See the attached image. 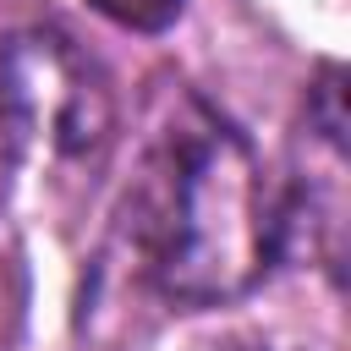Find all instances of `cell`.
Returning a JSON list of instances; mask_svg holds the SVG:
<instances>
[{
  "label": "cell",
  "instance_id": "3",
  "mask_svg": "<svg viewBox=\"0 0 351 351\" xmlns=\"http://www.w3.org/2000/svg\"><path fill=\"white\" fill-rule=\"evenodd\" d=\"M274 214H280V247L307 241V252L340 280V258H346V77L340 66H324L307 93L296 176L285 197H274Z\"/></svg>",
  "mask_w": 351,
  "mask_h": 351
},
{
  "label": "cell",
  "instance_id": "4",
  "mask_svg": "<svg viewBox=\"0 0 351 351\" xmlns=\"http://www.w3.org/2000/svg\"><path fill=\"white\" fill-rule=\"evenodd\" d=\"M93 11H104L110 22H121V27H137V33H159V27H170L176 16H181V5L186 0H88Z\"/></svg>",
  "mask_w": 351,
  "mask_h": 351
},
{
  "label": "cell",
  "instance_id": "1",
  "mask_svg": "<svg viewBox=\"0 0 351 351\" xmlns=\"http://www.w3.org/2000/svg\"><path fill=\"white\" fill-rule=\"evenodd\" d=\"M121 247L132 280L176 307L236 302L280 258L274 186L252 143L192 88H170L148 110Z\"/></svg>",
  "mask_w": 351,
  "mask_h": 351
},
{
  "label": "cell",
  "instance_id": "5",
  "mask_svg": "<svg viewBox=\"0 0 351 351\" xmlns=\"http://www.w3.org/2000/svg\"><path fill=\"white\" fill-rule=\"evenodd\" d=\"M214 351H285V346H263V340H230V346H214Z\"/></svg>",
  "mask_w": 351,
  "mask_h": 351
},
{
  "label": "cell",
  "instance_id": "2",
  "mask_svg": "<svg viewBox=\"0 0 351 351\" xmlns=\"http://www.w3.org/2000/svg\"><path fill=\"white\" fill-rule=\"evenodd\" d=\"M0 126L16 159L93 181L115 143L110 77L60 27H22L0 44Z\"/></svg>",
  "mask_w": 351,
  "mask_h": 351
}]
</instances>
